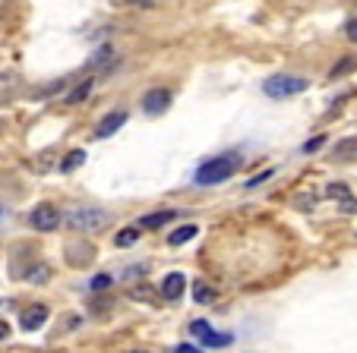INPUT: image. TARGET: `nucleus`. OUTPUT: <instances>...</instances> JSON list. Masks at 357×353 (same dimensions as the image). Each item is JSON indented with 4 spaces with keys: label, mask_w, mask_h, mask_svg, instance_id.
Instances as JSON below:
<instances>
[{
    "label": "nucleus",
    "mask_w": 357,
    "mask_h": 353,
    "mask_svg": "<svg viewBox=\"0 0 357 353\" xmlns=\"http://www.w3.org/2000/svg\"><path fill=\"white\" fill-rule=\"evenodd\" d=\"M241 164H243V158L237 152L209 158L206 164H199V171H196V183H199V187H218V183L231 180V177L241 171Z\"/></svg>",
    "instance_id": "nucleus-1"
},
{
    "label": "nucleus",
    "mask_w": 357,
    "mask_h": 353,
    "mask_svg": "<svg viewBox=\"0 0 357 353\" xmlns=\"http://www.w3.org/2000/svg\"><path fill=\"white\" fill-rule=\"evenodd\" d=\"M61 224H67L73 233H98V230H108L114 224L111 212H101V208H70L67 214H61Z\"/></svg>",
    "instance_id": "nucleus-2"
},
{
    "label": "nucleus",
    "mask_w": 357,
    "mask_h": 353,
    "mask_svg": "<svg viewBox=\"0 0 357 353\" xmlns=\"http://www.w3.org/2000/svg\"><path fill=\"white\" fill-rule=\"evenodd\" d=\"M310 88V82L303 79V76H291V73H278V76H269V79L263 82V92L269 95V98L282 101V98H294V95L307 92Z\"/></svg>",
    "instance_id": "nucleus-3"
},
{
    "label": "nucleus",
    "mask_w": 357,
    "mask_h": 353,
    "mask_svg": "<svg viewBox=\"0 0 357 353\" xmlns=\"http://www.w3.org/2000/svg\"><path fill=\"white\" fill-rule=\"evenodd\" d=\"M29 224H32L35 230H41V233H51V230L61 227V212H57L54 205H38V208L29 212Z\"/></svg>",
    "instance_id": "nucleus-4"
},
{
    "label": "nucleus",
    "mask_w": 357,
    "mask_h": 353,
    "mask_svg": "<svg viewBox=\"0 0 357 353\" xmlns=\"http://www.w3.org/2000/svg\"><path fill=\"white\" fill-rule=\"evenodd\" d=\"M171 101H174L171 88H149V92L142 95V111H146L149 117H158V113H165L171 107Z\"/></svg>",
    "instance_id": "nucleus-5"
},
{
    "label": "nucleus",
    "mask_w": 357,
    "mask_h": 353,
    "mask_svg": "<svg viewBox=\"0 0 357 353\" xmlns=\"http://www.w3.org/2000/svg\"><path fill=\"white\" fill-rule=\"evenodd\" d=\"M190 331H193V338H199L202 340V347H228L231 340V334H218V331H212V325L209 322H202V319H196L193 325H190Z\"/></svg>",
    "instance_id": "nucleus-6"
},
{
    "label": "nucleus",
    "mask_w": 357,
    "mask_h": 353,
    "mask_svg": "<svg viewBox=\"0 0 357 353\" xmlns=\"http://www.w3.org/2000/svg\"><path fill=\"white\" fill-rule=\"evenodd\" d=\"M63 256H67V265L86 268V265H92V259H95V246L92 243H86V240H76V243H67Z\"/></svg>",
    "instance_id": "nucleus-7"
},
{
    "label": "nucleus",
    "mask_w": 357,
    "mask_h": 353,
    "mask_svg": "<svg viewBox=\"0 0 357 353\" xmlns=\"http://www.w3.org/2000/svg\"><path fill=\"white\" fill-rule=\"evenodd\" d=\"M183 290H187V278H183L181 272L165 274V281L158 284V293H162V300H168V303H177V300H181Z\"/></svg>",
    "instance_id": "nucleus-8"
},
{
    "label": "nucleus",
    "mask_w": 357,
    "mask_h": 353,
    "mask_svg": "<svg viewBox=\"0 0 357 353\" xmlns=\"http://www.w3.org/2000/svg\"><path fill=\"white\" fill-rule=\"evenodd\" d=\"M127 117H130L127 111H111V113H105V117H101V123H98V130H95V139H111V136H114L117 130L127 123Z\"/></svg>",
    "instance_id": "nucleus-9"
},
{
    "label": "nucleus",
    "mask_w": 357,
    "mask_h": 353,
    "mask_svg": "<svg viewBox=\"0 0 357 353\" xmlns=\"http://www.w3.org/2000/svg\"><path fill=\"white\" fill-rule=\"evenodd\" d=\"M22 92V79L16 70H0V104L13 101Z\"/></svg>",
    "instance_id": "nucleus-10"
},
{
    "label": "nucleus",
    "mask_w": 357,
    "mask_h": 353,
    "mask_svg": "<svg viewBox=\"0 0 357 353\" xmlns=\"http://www.w3.org/2000/svg\"><path fill=\"white\" fill-rule=\"evenodd\" d=\"M47 306H41V303H35V306H29V309H22V315H20V328L22 331H38L41 325L47 322Z\"/></svg>",
    "instance_id": "nucleus-11"
},
{
    "label": "nucleus",
    "mask_w": 357,
    "mask_h": 353,
    "mask_svg": "<svg viewBox=\"0 0 357 353\" xmlns=\"http://www.w3.org/2000/svg\"><path fill=\"white\" fill-rule=\"evenodd\" d=\"M332 161L338 164H348V161H357V136H348V139H338L329 152Z\"/></svg>",
    "instance_id": "nucleus-12"
},
{
    "label": "nucleus",
    "mask_w": 357,
    "mask_h": 353,
    "mask_svg": "<svg viewBox=\"0 0 357 353\" xmlns=\"http://www.w3.org/2000/svg\"><path fill=\"white\" fill-rule=\"evenodd\" d=\"M92 88H95V76H86V79H79L67 95H63V104H82V101L92 95Z\"/></svg>",
    "instance_id": "nucleus-13"
},
{
    "label": "nucleus",
    "mask_w": 357,
    "mask_h": 353,
    "mask_svg": "<svg viewBox=\"0 0 357 353\" xmlns=\"http://www.w3.org/2000/svg\"><path fill=\"white\" fill-rule=\"evenodd\" d=\"M177 218L174 208H165V212H152V214H142L139 218V227H146V230H158V227L171 224V221Z\"/></svg>",
    "instance_id": "nucleus-14"
},
{
    "label": "nucleus",
    "mask_w": 357,
    "mask_h": 353,
    "mask_svg": "<svg viewBox=\"0 0 357 353\" xmlns=\"http://www.w3.org/2000/svg\"><path fill=\"white\" fill-rule=\"evenodd\" d=\"M357 70V57L354 54H344V57H338V63L329 70V82H335V79H342V76H351Z\"/></svg>",
    "instance_id": "nucleus-15"
},
{
    "label": "nucleus",
    "mask_w": 357,
    "mask_h": 353,
    "mask_svg": "<svg viewBox=\"0 0 357 353\" xmlns=\"http://www.w3.org/2000/svg\"><path fill=\"white\" fill-rule=\"evenodd\" d=\"M196 233H199V227H196V224H183V227H177V230L168 237V246H183V243L193 240Z\"/></svg>",
    "instance_id": "nucleus-16"
},
{
    "label": "nucleus",
    "mask_w": 357,
    "mask_h": 353,
    "mask_svg": "<svg viewBox=\"0 0 357 353\" xmlns=\"http://www.w3.org/2000/svg\"><path fill=\"white\" fill-rule=\"evenodd\" d=\"M26 281L29 284H45V281H51V268L45 262H35L32 268H26Z\"/></svg>",
    "instance_id": "nucleus-17"
},
{
    "label": "nucleus",
    "mask_w": 357,
    "mask_h": 353,
    "mask_svg": "<svg viewBox=\"0 0 357 353\" xmlns=\"http://www.w3.org/2000/svg\"><path fill=\"white\" fill-rule=\"evenodd\" d=\"M82 161H86V152H82V148H73V152H67V155H63V161H61V171H63V173H73L76 167H82Z\"/></svg>",
    "instance_id": "nucleus-18"
},
{
    "label": "nucleus",
    "mask_w": 357,
    "mask_h": 353,
    "mask_svg": "<svg viewBox=\"0 0 357 353\" xmlns=\"http://www.w3.org/2000/svg\"><path fill=\"white\" fill-rule=\"evenodd\" d=\"M127 297H130V300H139V303H155V300H158L155 290H152V284H136V287H130Z\"/></svg>",
    "instance_id": "nucleus-19"
},
{
    "label": "nucleus",
    "mask_w": 357,
    "mask_h": 353,
    "mask_svg": "<svg viewBox=\"0 0 357 353\" xmlns=\"http://www.w3.org/2000/svg\"><path fill=\"white\" fill-rule=\"evenodd\" d=\"M108 63H114V47L105 45L101 51H95V57L89 61V70H95V67H108Z\"/></svg>",
    "instance_id": "nucleus-20"
},
{
    "label": "nucleus",
    "mask_w": 357,
    "mask_h": 353,
    "mask_svg": "<svg viewBox=\"0 0 357 353\" xmlns=\"http://www.w3.org/2000/svg\"><path fill=\"white\" fill-rule=\"evenodd\" d=\"M136 240H139V230H136V227H123V230L114 237V246L127 249V246H133Z\"/></svg>",
    "instance_id": "nucleus-21"
},
{
    "label": "nucleus",
    "mask_w": 357,
    "mask_h": 353,
    "mask_svg": "<svg viewBox=\"0 0 357 353\" xmlns=\"http://www.w3.org/2000/svg\"><path fill=\"white\" fill-rule=\"evenodd\" d=\"M193 300H196V303H212V300H215V290H212L209 284L196 281V284H193Z\"/></svg>",
    "instance_id": "nucleus-22"
},
{
    "label": "nucleus",
    "mask_w": 357,
    "mask_h": 353,
    "mask_svg": "<svg viewBox=\"0 0 357 353\" xmlns=\"http://www.w3.org/2000/svg\"><path fill=\"white\" fill-rule=\"evenodd\" d=\"M326 196H329V199H351V187L348 183H326Z\"/></svg>",
    "instance_id": "nucleus-23"
},
{
    "label": "nucleus",
    "mask_w": 357,
    "mask_h": 353,
    "mask_svg": "<svg viewBox=\"0 0 357 353\" xmlns=\"http://www.w3.org/2000/svg\"><path fill=\"white\" fill-rule=\"evenodd\" d=\"M67 86H70V79H57V82H51V86L38 88V98H54V95H57V92H63Z\"/></svg>",
    "instance_id": "nucleus-24"
},
{
    "label": "nucleus",
    "mask_w": 357,
    "mask_h": 353,
    "mask_svg": "<svg viewBox=\"0 0 357 353\" xmlns=\"http://www.w3.org/2000/svg\"><path fill=\"white\" fill-rule=\"evenodd\" d=\"M111 284H114V278H111V274H95V278L89 281V287H92L95 293H101V290H111Z\"/></svg>",
    "instance_id": "nucleus-25"
},
{
    "label": "nucleus",
    "mask_w": 357,
    "mask_h": 353,
    "mask_svg": "<svg viewBox=\"0 0 357 353\" xmlns=\"http://www.w3.org/2000/svg\"><path fill=\"white\" fill-rule=\"evenodd\" d=\"M272 173H275V171H272V167H266L263 173H257V177H250V180H247V189H257V187H263V183L272 177Z\"/></svg>",
    "instance_id": "nucleus-26"
},
{
    "label": "nucleus",
    "mask_w": 357,
    "mask_h": 353,
    "mask_svg": "<svg viewBox=\"0 0 357 353\" xmlns=\"http://www.w3.org/2000/svg\"><path fill=\"white\" fill-rule=\"evenodd\" d=\"M149 272V265H136V268H127L123 272V281H133V278H142V274Z\"/></svg>",
    "instance_id": "nucleus-27"
},
{
    "label": "nucleus",
    "mask_w": 357,
    "mask_h": 353,
    "mask_svg": "<svg viewBox=\"0 0 357 353\" xmlns=\"http://www.w3.org/2000/svg\"><path fill=\"white\" fill-rule=\"evenodd\" d=\"M323 146H326V136H313V139L303 146V152L310 155V152H317V148H323Z\"/></svg>",
    "instance_id": "nucleus-28"
},
{
    "label": "nucleus",
    "mask_w": 357,
    "mask_h": 353,
    "mask_svg": "<svg viewBox=\"0 0 357 353\" xmlns=\"http://www.w3.org/2000/svg\"><path fill=\"white\" fill-rule=\"evenodd\" d=\"M338 208H342L344 214H357V199H342L338 202Z\"/></svg>",
    "instance_id": "nucleus-29"
},
{
    "label": "nucleus",
    "mask_w": 357,
    "mask_h": 353,
    "mask_svg": "<svg viewBox=\"0 0 357 353\" xmlns=\"http://www.w3.org/2000/svg\"><path fill=\"white\" fill-rule=\"evenodd\" d=\"M344 35H348V38L357 45V19H348V22H344Z\"/></svg>",
    "instance_id": "nucleus-30"
},
{
    "label": "nucleus",
    "mask_w": 357,
    "mask_h": 353,
    "mask_svg": "<svg viewBox=\"0 0 357 353\" xmlns=\"http://www.w3.org/2000/svg\"><path fill=\"white\" fill-rule=\"evenodd\" d=\"M174 353H202V350H199V347H193V344H177Z\"/></svg>",
    "instance_id": "nucleus-31"
},
{
    "label": "nucleus",
    "mask_w": 357,
    "mask_h": 353,
    "mask_svg": "<svg viewBox=\"0 0 357 353\" xmlns=\"http://www.w3.org/2000/svg\"><path fill=\"white\" fill-rule=\"evenodd\" d=\"M10 7H13V0H0V19H7Z\"/></svg>",
    "instance_id": "nucleus-32"
},
{
    "label": "nucleus",
    "mask_w": 357,
    "mask_h": 353,
    "mask_svg": "<svg viewBox=\"0 0 357 353\" xmlns=\"http://www.w3.org/2000/svg\"><path fill=\"white\" fill-rule=\"evenodd\" d=\"M7 338H10V325L0 319V340H7Z\"/></svg>",
    "instance_id": "nucleus-33"
},
{
    "label": "nucleus",
    "mask_w": 357,
    "mask_h": 353,
    "mask_svg": "<svg viewBox=\"0 0 357 353\" xmlns=\"http://www.w3.org/2000/svg\"><path fill=\"white\" fill-rule=\"evenodd\" d=\"M127 3H133V7H149L152 0H127Z\"/></svg>",
    "instance_id": "nucleus-34"
},
{
    "label": "nucleus",
    "mask_w": 357,
    "mask_h": 353,
    "mask_svg": "<svg viewBox=\"0 0 357 353\" xmlns=\"http://www.w3.org/2000/svg\"><path fill=\"white\" fill-rule=\"evenodd\" d=\"M127 353H152V350H142V347H136V350H127Z\"/></svg>",
    "instance_id": "nucleus-35"
},
{
    "label": "nucleus",
    "mask_w": 357,
    "mask_h": 353,
    "mask_svg": "<svg viewBox=\"0 0 357 353\" xmlns=\"http://www.w3.org/2000/svg\"><path fill=\"white\" fill-rule=\"evenodd\" d=\"M0 133H3V117H0Z\"/></svg>",
    "instance_id": "nucleus-36"
}]
</instances>
